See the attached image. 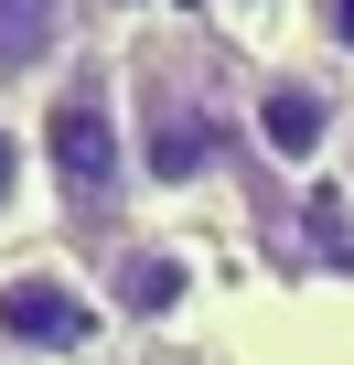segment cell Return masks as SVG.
Returning <instances> with one entry per match:
<instances>
[{"label":"cell","mask_w":354,"mask_h":365,"mask_svg":"<svg viewBox=\"0 0 354 365\" xmlns=\"http://www.w3.org/2000/svg\"><path fill=\"white\" fill-rule=\"evenodd\" d=\"M129 140H140V182L150 194H194V182L226 172V108L194 65H150L140 76V108H129Z\"/></svg>","instance_id":"1"},{"label":"cell","mask_w":354,"mask_h":365,"mask_svg":"<svg viewBox=\"0 0 354 365\" xmlns=\"http://www.w3.org/2000/svg\"><path fill=\"white\" fill-rule=\"evenodd\" d=\"M140 140H129V108L86 76V86H65L54 108H43V161H54V194L86 215V226H108L118 205H129V182H140V161H129Z\"/></svg>","instance_id":"2"},{"label":"cell","mask_w":354,"mask_h":365,"mask_svg":"<svg viewBox=\"0 0 354 365\" xmlns=\"http://www.w3.org/2000/svg\"><path fill=\"white\" fill-rule=\"evenodd\" d=\"M108 333V290H86L65 258L0 269V365H76Z\"/></svg>","instance_id":"3"},{"label":"cell","mask_w":354,"mask_h":365,"mask_svg":"<svg viewBox=\"0 0 354 365\" xmlns=\"http://www.w3.org/2000/svg\"><path fill=\"white\" fill-rule=\"evenodd\" d=\"M247 129H258V150L279 161V172H311L333 140H343V97L322 86V76H258V97H247Z\"/></svg>","instance_id":"4"},{"label":"cell","mask_w":354,"mask_h":365,"mask_svg":"<svg viewBox=\"0 0 354 365\" xmlns=\"http://www.w3.org/2000/svg\"><path fill=\"white\" fill-rule=\"evenodd\" d=\"M194 301V247H172V237H118L108 247V312L118 322H172Z\"/></svg>","instance_id":"5"},{"label":"cell","mask_w":354,"mask_h":365,"mask_svg":"<svg viewBox=\"0 0 354 365\" xmlns=\"http://www.w3.org/2000/svg\"><path fill=\"white\" fill-rule=\"evenodd\" d=\"M65 22L76 0H0V76H43L65 54Z\"/></svg>","instance_id":"6"},{"label":"cell","mask_w":354,"mask_h":365,"mask_svg":"<svg viewBox=\"0 0 354 365\" xmlns=\"http://www.w3.org/2000/svg\"><path fill=\"white\" fill-rule=\"evenodd\" d=\"M311 33H322L333 54H354V0H311Z\"/></svg>","instance_id":"7"},{"label":"cell","mask_w":354,"mask_h":365,"mask_svg":"<svg viewBox=\"0 0 354 365\" xmlns=\"http://www.w3.org/2000/svg\"><path fill=\"white\" fill-rule=\"evenodd\" d=\"M11 205H22V129L0 118V215H11Z\"/></svg>","instance_id":"8"},{"label":"cell","mask_w":354,"mask_h":365,"mask_svg":"<svg viewBox=\"0 0 354 365\" xmlns=\"http://www.w3.org/2000/svg\"><path fill=\"white\" fill-rule=\"evenodd\" d=\"M226 11H269V0H226Z\"/></svg>","instance_id":"9"},{"label":"cell","mask_w":354,"mask_h":365,"mask_svg":"<svg viewBox=\"0 0 354 365\" xmlns=\"http://www.w3.org/2000/svg\"><path fill=\"white\" fill-rule=\"evenodd\" d=\"M343 161H354V118H343Z\"/></svg>","instance_id":"10"},{"label":"cell","mask_w":354,"mask_h":365,"mask_svg":"<svg viewBox=\"0 0 354 365\" xmlns=\"http://www.w3.org/2000/svg\"><path fill=\"white\" fill-rule=\"evenodd\" d=\"M108 11H140V0H108Z\"/></svg>","instance_id":"11"}]
</instances>
